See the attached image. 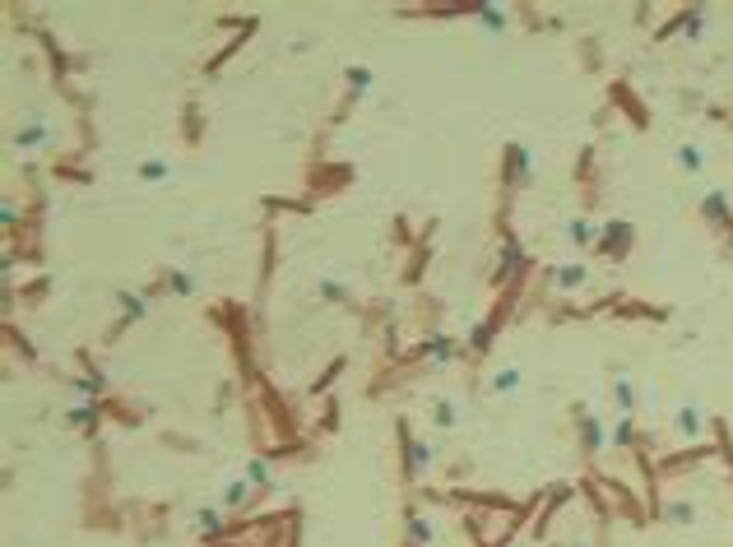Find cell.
<instances>
[{"instance_id":"ac0fdd59","label":"cell","mask_w":733,"mask_h":547,"mask_svg":"<svg viewBox=\"0 0 733 547\" xmlns=\"http://www.w3.org/2000/svg\"><path fill=\"white\" fill-rule=\"evenodd\" d=\"M701 213H706L710 223H724V218H729V200H724V190H710L706 204H701Z\"/></svg>"},{"instance_id":"8fae6325","label":"cell","mask_w":733,"mask_h":547,"mask_svg":"<svg viewBox=\"0 0 733 547\" xmlns=\"http://www.w3.org/2000/svg\"><path fill=\"white\" fill-rule=\"evenodd\" d=\"M66 422H70V427H84V432H93V427L102 422V413H98V403H75V408L66 413Z\"/></svg>"},{"instance_id":"d4e9b609","label":"cell","mask_w":733,"mask_h":547,"mask_svg":"<svg viewBox=\"0 0 733 547\" xmlns=\"http://www.w3.org/2000/svg\"><path fill=\"white\" fill-rule=\"evenodd\" d=\"M492 390H497V394H511V390H520V367H501L497 376H492Z\"/></svg>"},{"instance_id":"9a60e30c","label":"cell","mask_w":733,"mask_h":547,"mask_svg":"<svg viewBox=\"0 0 733 547\" xmlns=\"http://www.w3.org/2000/svg\"><path fill=\"white\" fill-rule=\"evenodd\" d=\"M567 241H576V246H599L594 223H589V218H571V223H567Z\"/></svg>"},{"instance_id":"4dcf8cb0","label":"cell","mask_w":733,"mask_h":547,"mask_svg":"<svg viewBox=\"0 0 733 547\" xmlns=\"http://www.w3.org/2000/svg\"><path fill=\"white\" fill-rule=\"evenodd\" d=\"M488 339H492V320H483L474 329V334H469V344H474V353H483V348H488Z\"/></svg>"},{"instance_id":"8992f818","label":"cell","mask_w":733,"mask_h":547,"mask_svg":"<svg viewBox=\"0 0 733 547\" xmlns=\"http://www.w3.org/2000/svg\"><path fill=\"white\" fill-rule=\"evenodd\" d=\"M195 274H186V269H167V279H163V292H172V297H195Z\"/></svg>"},{"instance_id":"1f68e13d","label":"cell","mask_w":733,"mask_h":547,"mask_svg":"<svg viewBox=\"0 0 733 547\" xmlns=\"http://www.w3.org/2000/svg\"><path fill=\"white\" fill-rule=\"evenodd\" d=\"M14 223H19V204L10 200V204H5V227H14Z\"/></svg>"},{"instance_id":"7402d4cb","label":"cell","mask_w":733,"mask_h":547,"mask_svg":"<svg viewBox=\"0 0 733 547\" xmlns=\"http://www.w3.org/2000/svg\"><path fill=\"white\" fill-rule=\"evenodd\" d=\"M612 399H617L622 417H632V408H636V394H632V380H627V376H617V380H612Z\"/></svg>"},{"instance_id":"5b68a950","label":"cell","mask_w":733,"mask_h":547,"mask_svg":"<svg viewBox=\"0 0 733 547\" xmlns=\"http://www.w3.org/2000/svg\"><path fill=\"white\" fill-rule=\"evenodd\" d=\"M678 432L687 436V441H696V436L706 432V413H701L696 403H682V408H678Z\"/></svg>"},{"instance_id":"e0dca14e","label":"cell","mask_w":733,"mask_h":547,"mask_svg":"<svg viewBox=\"0 0 733 547\" xmlns=\"http://www.w3.org/2000/svg\"><path fill=\"white\" fill-rule=\"evenodd\" d=\"M432 417H436V427H455L460 422V403L455 399H432Z\"/></svg>"},{"instance_id":"52a82bcc","label":"cell","mask_w":733,"mask_h":547,"mask_svg":"<svg viewBox=\"0 0 733 547\" xmlns=\"http://www.w3.org/2000/svg\"><path fill=\"white\" fill-rule=\"evenodd\" d=\"M520 269H524V246L506 232V241H501V279H506V274H520Z\"/></svg>"},{"instance_id":"7a4b0ae2","label":"cell","mask_w":733,"mask_h":547,"mask_svg":"<svg viewBox=\"0 0 733 547\" xmlns=\"http://www.w3.org/2000/svg\"><path fill=\"white\" fill-rule=\"evenodd\" d=\"M469 14H474L478 23H483V28H488V33H506V10H501V5H492V0H478V5H469Z\"/></svg>"},{"instance_id":"cb8c5ba5","label":"cell","mask_w":733,"mask_h":547,"mask_svg":"<svg viewBox=\"0 0 733 547\" xmlns=\"http://www.w3.org/2000/svg\"><path fill=\"white\" fill-rule=\"evenodd\" d=\"M664 520H668V524H691V520H696V505H691V501H668L664 505Z\"/></svg>"},{"instance_id":"603a6c76","label":"cell","mask_w":733,"mask_h":547,"mask_svg":"<svg viewBox=\"0 0 733 547\" xmlns=\"http://www.w3.org/2000/svg\"><path fill=\"white\" fill-rule=\"evenodd\" d=\"M246 482H251V487H260V491L274 487V478H269V464H265V459H251V464H246Z\"/></svg>"},{"instance_id":"6da1fadb","label":"cell","mask_w":733,"mask_h":547,"mask_svg":"<svg viewBox=\"0 0 733 547\" xmlns=\"http://www.w3.org/2000/svg\"><path fill=\"white\" fill-rule=\"evenodd\" d=\"M529 172H534V158L524 144H511V153H506V177H511V186H529Z\"/></svg>"},{"instance_id":"83f0119b","label":"cell","mask_w":733,"mask_h":547,"mask_svg":"<svg viewBox=\"0 0 733 547\" xmlns=\"http://www.w3.org/2000/svg\"><path fill=\"white\" fill-rule=\"evenodd\" d=\"M167 177H172V163H163V158H154V163L140 168V181H167Z\"/></svg>"},{"instance_id":"d6986e66","label":"cell","mask_w":733,"mask_h":547,"mask_svg":"<svg viewBox=\"0 0 733 547\" xmlns=\"http://www.w3.org/2000/svg\"><path fill=\"white\" fill-rule=\"evenodd\" d=\"M427 358H432L436 367H445V362L455 358V344H450L445 334H432V339H427Z\"/></svg>"},{"instance_id":"5bb4252c","label":"cell","mask_w":733,"mask_h":547,"mask_svg":"<svg viewBox=\"0 0 733 547\" xmlns=\"http://www.w3.org/2000/svg\"><path fill=\"white\" fill-rule=\"evenodd\" d=\"M70 385H75V390L84 394V399H89V403H93V399H98L102 390H107V376H102V371H89V376H75V380H70Z\"/></svg>"},{"instance_id":"4fadbf2b","label":"cell","mask_w":733,"mask_h":547,"mask_svg":"<svg viewBox=\"0 0 733 547\" xmlns=\"http://www.w3.org/2000/svg\"><path fill=\"white\" fill-rule=\"evenodd\" d=\"M251 491H256V487H251L246 478H233V482H228V491H223V505H228V510H242V505L251 501Z\"/></svg>"},{"instance_id":"7c38bea8","label":"cell","mask_w":733,"mask_h":547,"mask_svg":"<svg viewBox=\"0 0 733 547\" xmlns=\"http://www.w3.org/2000/svg\"><path fill=\"white\" fill-rule=\"evenodd\" d=\"M580 432H585V450H603V446H608V432H603V422L594 413L580 417Z\"/></svg>"},{"instance_id":"44dd1931","label":"cell","mask_w":733,"mask_h":547,"mask_svg":"<svg viewBox=\"0 0 733 547\" xmlns=\"http://www.w3.org/2000/svg\"><path fill=\"white\" fill-rule=\"evenodd\" d=\"M316 292H321L325 302H348V297H353V292H348V283H339V279H330V274H325L321 283H316Z\"/></svg>"},{"instance_id":"9c48e42d","label":"cell","mask_w":733,"mask_h":547,"mask_svg":"<svg viewBox=\"0 0 733 547\" xmlns=\"http://www.w3.org/2000/svg\"><path fill=\"white\" fill-rule=\"evenodd\" d=\"M409 538H413V547H432L436 543V524L427 520V515H409Z\"/></svg>"},{"instance_id":"277c9868","label":"cell","mask_w":733,"mask_h":547,"mask_svg":"<svg viewBox=\"0 0 733 547\" xmlns=\"http://www.w3.org/2000/svg\"><path fill=\"white\" fill-rule=\"evenodd\" d=\"M548 279H553L557 288H567V292H571V288H585V283H589V269H585V265H557L553 274H548Z\"/></svg>"},{"instance_id":"ffe728a7","label":"cell","mask_w":733,"mask_h":547,"mask_svg":"<svg viewBox=\"0 0 733 547\" xmlns=\"http://www.w3.org/2000/svg\"><path fill=\"white\" fill-rule=\"evenodd\" d=\"M195 529H200V534H223V510L200 505V510H195Z\"/></svg>"},{"instance_id":"3957f363","label":"cell","mask_w":733,"mask_h":547,"mask_svg":"<svg viewBox=\"0 0 733 547\" xmlns=\"http://www.w3.org/2000/svg\"><path fill=\"white\" fill-rule=\"evenodd\" d=\"M627 241H632V223H608L599 237V251L603 256H617V251H627Z\"/></svg>"},{"instance_id":"4316f807","label":"cell","mask_w":733,"mask_h":547,"mask_svg":"<svg viewBox=\"0 0 733 547\" xmlns=\"http://www.w3.org/2000/svg\"><path fill=\"white\" fill-rule=\"evenodd\" d=\"M678 163H682L687 172H701V168H706V153H701L696 144H682V149H678Z\"/></svg>"},{"instance_id":"484cf974","label":"cell","mask_w":733,"mask_h":547,"mask_svg":"<svg viewBox=\"0 0 733 547\" xmlns=\"http://www.w3.org/2000/svg\"><path fill=\"white\" fill-rule=\"evenodd\" d=\"M608 441H612V446H622V450L636 446V422H632V417H617V427L608 432Z\"/></svg>"},{"instance_id":"2e32d148","label":"cell","mask_w":733,"mask_h":547,"mask_svg":"<svg viewBox=\"0 0 733 547\" xmlns=\"http://www.w3.org/2000/svg\"><path fill=\"white\" fill-rule=\"evenodd\" d=\"M14 144H19V149H42L47 144V125L42 121H28L19 134H14Z\"/></svg>"},{"instance_id":"ba28073f","label":"cell","mask_w":733,"mask_h":547,"mask_svg":"<svg viewBox=\"0 0 733 547\" xmlns=\"http://www.w3.org/2000/svg\"><path fill=\"white\" fill-rule=\"evenodd\" d=\"M432 459H436V446H427V441H409V459H404V464H409L413 478H418V473L427 469Z\"/></svg>"},{"instance_id":"f546056e","label":"cell","mask_w":733,"mask_h":547,"mask_svg":"<svg viewBox=\"0 0 733 547\" xmlns=\"http://www.w3.org/2000/svg\"><path fill=\"white\" fill-rule=\"evenodd\" d=\"M701 28H706V5H696V10H691L687 19H682V33H687V37H696Z\"/></svg>"},{"instance_id":"30bf717a","label":"cell","mask_w":733,"mask_h":547,"mask_svg":"<svg viewBox=\"0 0 733 547\" xmlns=\"http://www.w3.org/2000/svg\"><path fill=\"white\" fill-rule=\"evenodd\" d=\"M116 302H121L125 320H144V315H149V297H144V292H116Z\"/></svg>"},{"instance_id":"f1b7e54d","label":"cell","mask_w":733,"mask_h":547,"mask_svg":"<svg viewBox=\"0 0 733 547\" xmlns=\"http://www.w3.org/2000/svg\"><path fill=\"white\" fill-rule=\"evenodd\" d=\"M348 84H353V93H366L371 89V70L366 65H348Z\"/></svg>"}]
</instances>
